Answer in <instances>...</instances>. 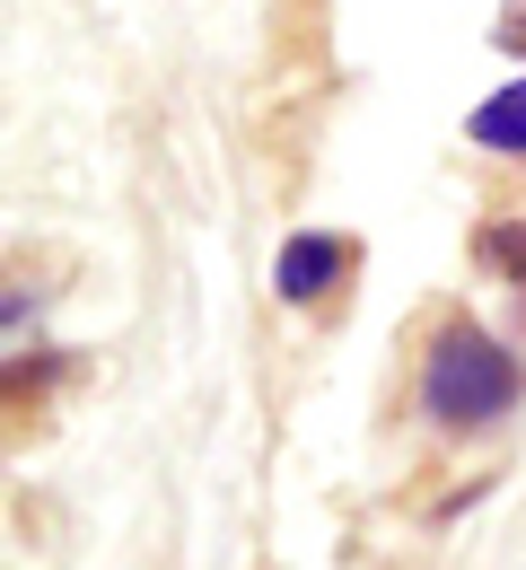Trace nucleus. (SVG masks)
<instances>
[{
  "mask_svg": "<svg viewBox=\"0 0 526 570\" xmlns=\"http://www.w3.org/2000/svg\"><path fill=\"white\" fill-rule=\"evenodd\" d=\"M492 45L526 62V0H500V18H492Z\"/></svg>",
  "mask_w": 526,
  "mask_h": 570,
  "instance_id": "39448f33",
  "label": "nucleus"
},
{
  "mask_svg": "<svg viewBox=\"0 0 526 570\" xmlns=\"http://www.w3.org/2000/svg\"><path fill=\"white\" fill-rule=\"evenodd\" d=\"M351 273V246L343 237H316V228H299L290 246H281V264H272V289L290 298V307H316L325 289Z\"/></svg>",
  "mask_w": 526,
  "mask_h": 570,
  "instance_id": "f03ea898",
  "label": "nucleus"
},
{
  "mask_svg": "<svg viewBox=\"0 0 526 570\" xmlns=\"http://www.w3.org/2000/svg\"><path fill=\"white\" fill-rule=\"evenodd\" d=\"M474 255H483L500 282H518V298H526V219H483V228H474Z\"/></svg>",
  "mask_w": 526,
  "mask_h": 570,
  "instance_id": "20e7f679",
  "label": "nucleus"
},
{
  "mask_svg": "<svg viewBox=\"0 0 526 570\" xmlns=\"http://www.w3.org/2000/svg\"><path fill=\"white\" fill-rule=\"evenodd\" d=\"M465 141L492 149V158H526V79H509L500 97H483V106L465 115Z\"/></svg>",
  "mask_w": 526,
  "mask_h": 570,
  "instance_id": "7ed1b4c3",
  "label": "nucleus"
},
{
  "mask_svg": "<svg viewBox=\"0 0 526 570\" xmlns=\"http://www.w3.org/2000/svg\"><path fill=\"white\" fill-rule=\"evenodd\" d=\"M518 395H526L518 352H500L483 325L448 316V325L430 334V352H421V422H439V430H492V422L518 413Z\"/></svg>",
  "mask_w": 526,
  "mask_h": 570,
  "instance_id": "f257e3e1",
  "label": "nucleus"
}]
</instances>
